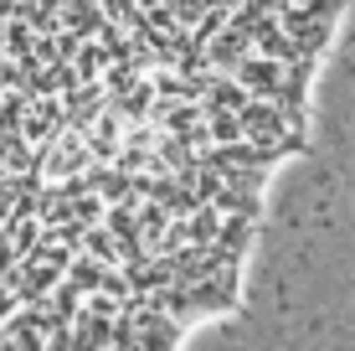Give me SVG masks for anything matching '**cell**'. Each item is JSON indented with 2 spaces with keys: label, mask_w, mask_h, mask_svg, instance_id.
<instances>
[{
  "label": "cell",
  "mask_w": 355,
  "mask_h": 351,
  "mask_svg": "<svg viewBox=\"0 0 355 351\" xmlns=\"http://www.w3.org/2000/svg\"><path fill=\"white\" fill-rule=\"evenodd\" d=\"M329 0H0V351H165L232 289Z\"/></svg>",
  "instance_id": "1"
}]
</instances>
